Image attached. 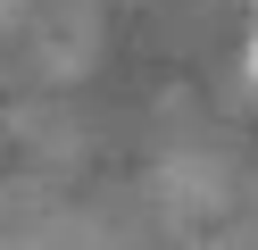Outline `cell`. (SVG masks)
I'll list each match as a JSON object with an SVG mask.
<instances>
[{"label": "cell", "instance_id": "6da1fadb", "mask_svg": "<svg viewBox=\"0 0 258 250\" xmlns=\"http://www.w3.org/2000/svg\"><path fill=\"white\" fill-rule=\"evenodd\" d=\"M250 75H258V33H250Z\"/></svg>", "mask_w": 258, "mask_h": 250}]
</instances>
